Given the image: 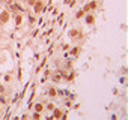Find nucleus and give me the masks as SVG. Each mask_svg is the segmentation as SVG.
Wrapping results in <instances>:
<instances>
[{
    "instance_id": "obj_1",
    "label": "nucleus",
    "mask_w": 128,
    "mask_h": 120,
    "mask_svg": "<svg viewBox=\"0 0 128 120\" xmlns=\"http://www.w3.org/2000/svg\"><path fill=\"white\" fill-rule=\"evenodd\" d=\"M35 110L38 111V113H39V111H42V105H36V107H35Z\"/></svg>"
},
{
    "instance_id": "obj_2",
    "label": "nucleus",
    "mask_w": 128,
    "mask_h": 120,
    "mask_svg": "<svg viewBox=\"0 0 128 120\" xmlns=\"http://www.w3.org/2000/svg\"><path fill=\"white\" fill-rule=\"evenodd\" d=\"M35 9H36V11H39V9H41V3H38V5L35 6Z\"/></svg>"
}]
</instances>
